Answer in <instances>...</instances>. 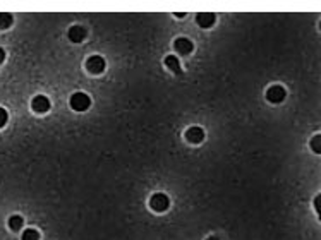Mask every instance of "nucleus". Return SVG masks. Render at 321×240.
Listing matches in <instances>:
<instances>
[{
    "instance_id": "nucleus-1",
    "label": "nucleus",
    "mask_w": 321,
    "mask_h": 240,
    "mask_svg": "<svg viewBox=\"0 0 321 240\" xmlns=\"http://www.w3.org/2000/svg\"><path fill=\"white\" fill-rule=\"evenodd\" d=\"M168 206H170V199H168L167 194H163V192H156L155 196H151L150 208L155 211V213H163V211L168 210Z\"/></svg>"
},
{
    "instance_id": "nucleus-2",
    "label": "nucleus",
    "mask_w": 321,
    "mask_h": 240,
    "mask_svg": "<svg viewBox=\"0 0 321 240\" xmlns=\"http://www.w3.org/2000/svg\"><path fill=\"white\" fill-rule=\"evenodd\" d=\"M90 106H91V98L86 93L78 91V93H74L71 96V108H72V110L84 112V110H88Z\"/></svg>"
},
{
    "instance_id": "nucleus-3",
    "label": "nucleus",
    "mask_w": 321,
    "mask_h": 240,
    "mask_svg": "<svg viewBox=\"0 0 321 240\" xmlns=\"http://www.w3.org/2000/svg\"><path fill=\"white\" fill-rule=\"evenodd\" d=\"M105 58L100 57V55H91L90 58L86 60V69L91 74H102L105 70Z\"/></svg>"
},
{
    "instance_id": "nucleus-4",
    "label": "nucleus",
    "mask_w": 321,
    "mask_h": 240,
    "mask_svg": "<svg viewBox=\"0 0 321 240\" xmlns=\"http://www.w3.org/2000/svg\"><path fill=\"white\" fill-rule=\"evenodd\" d=\"M287 96V91L283 86H278V84H275V86H271L270 90L266 91V100L270 103H282L283 100H285Z\"/></svg>"
},
{
    "instance_id": "nucleus-5",
    "label": "nucleus",
    "mask_w": 321,
    "mask_h": 240,
    "mask_svg": "<svg viewBox=\"0 0 321 240\" xmlns=\"http://www.w3.org/2000/svg\"><path fill=\"white\" fill-rule=\"evenodd\" d=\"M31 108L36 114H45V112L50 110V100L45 94H36L33 102H31Z\"/></svg>"
},
{
    "instance_id": "nucleus-6",
    "label": "nucleus",
    "mask_w": 321,
    "mask_h": 240,
    "mask_svg": "<svg viewBox=\"0 0 321 240\" xmlns=\"http://www.w3.org/2000/svg\"><path fill=\"white\" fill-rule=\"evenodd\" d=\"M174 46H175V50H177V54H180V55H189L192 52V48H194V45H192V42L189 38H177L174 42Z\"/></svg>"
},
{
    "instance_id": "nucleus-7",
    "label": "nucleus",
    "mask_w": 321,
    "mask_h": 240,
    "mask_svg": "<svg viewBox=\"0 0 321 240\" xmlns=\"http://www.w3.org/2000/svg\"><path fill=\"white\" fill-rule=\"evenodd\" d=\"M186 139L192 144H199L204 141V130L201 127H189L186 130Z\"/></svg>"
},
{
    "instance_id": "nucleus-8",
    "label": "nucleus",
    "mask_w": 321,
    "mask_h": 240,
    "mask_svg": "<svg viewBox=\"0 0 321 240\" xmlns=\"http://www.w3.org/2000/svg\"><path fill=\"white\" fill-rule=\"evenodd\" d=\"M67 36H69L72 43H81L84 42V38H86V30H84L83 26H72Z\"/></svg>"
},
{
    "instance_id": "nucleus-9",
    "label": "nucleus",
    "mask_w": 321,
    "mask_h": 240,
    "mask_svg": "<svg viewBox=\"0 0 321 240\" xmlns=\"http://www.w3.org/2000/svg\"><path fill=\"white\" fill-rule=\"evenodd\" d=\"M196 21H198V24L201 28H210L215 24L216 18H215V14H211V12H199V14L196 16Z\"/></svg>"
},
{
    "instance_id": "nucleus-10",
    "label": "nucleus",
    "mask_w": 321,
    "mask_h": 240,
    "mask_svg": "<svg viewBox=\"0 0 321 240\" xmlns=\"http://www.w3.org/2000/svg\"><path fill=\"white\" fill-rule=\"evenodd\" d=\"M165 66L172 72H175V74H180V72H182V69H180V62L175 55H168V57H165Z\"/></svg>"
},
{
    "instance_id": "nucleus-11",
    "label": "nucleus",
    "mask_w": 321,
    "mask_h": 240,
    "mask_svg": "<svg viewBox=\"0 0 321 240\" xmlns=\"http://www.w3.org/2000/svg\"><path fill=\"white\" fill-rule=\"evenodd\" d=\"M23 226H24V220H23V216L14 214V216H11V218H9V228H11L12 232H19Z\"/></svg>"
},
{
    "instance_id": "nucleus-12",
    "label": "nucleus",
    "mask_w": 321,
    "mask_h": 240,
    "mask_svg": "<svg viewBox=\"0 0 321 240\" xmlns=\"http://www.w3.org/2000/svg\"><path fill=\"white\" fill-rule=\"evenodd\" d=\"M21 240H40V232L35 228H26L21 235Z\"/></svg>"
},
{
    "instance_id": "nucleus-13",
    "label": "nucleus",
    "mask_w": 321,
    "mask_h": 240,
    "mask_svg": "<svg viewBox=\"0 0 321 240\" xmlns=\"http://www.w3.org/2000/svg\"><path fill=\"white\" fill-rule=\"evenodd\" d=\"M12 24V16L7 12H0V30H7Z\"/></svg>"
},
{
    "instance_id": "nucleus-14",
    "label": "nucleus",
    "mask_w": 321,
    "mask_h": 240,
    "mask_svg": "<svg viewBox=\"0 0 321 240\" xmlns=\"http://www.w3.org/2000/svg\"><path fill=\"white\" fill-rule=\"evenodd\" d=\"M319 141H321V136H314V138H312V141H311V148H312V151H314V153H319V151H321Z\"/></svg>"
},
{
    "instance_id": "nucleus-15",
    "label": "nucleus",
    "mask_w": 321,
    "mask_h": 240,
    "mask_svg": "<svg viewBox=\"0 0 321 240\" xmlns=\"http://www.w3.org/2000/svg\"><path fill=\"white\" fill-rule=\"evenodd\" d=\"M7 118H9V114H7L6 108L0 106V127H4L7 124Z\"/></svg>"
},
{
    "instance_id": "nucleus-16",
    "label": "nucleus",
    "mask_w": 321,
    "mask_h": 240,
    "mask_svg": "<svg viewBox=\"0 0 321 240\" xmlns=\"http://www.w3.org/2000/svg\"><path fill=\"white\" fill-rule=\"evenodd\" d=\"M4 58H6V52H4V48L0 46V64L4 62Z\"/></svg>"
},
{
    "instance_id": "nucleus-17",
    "label": "nucleus",
    "mask_w": 321,
    "mask_h": 240,
    "mask_svg": "<svg viewBox=\"0 0 321 240\" xmlns=\"http://www.w3.org/2000/svg\"><path fill=\"white\" fill-rule=\"evenodd\" d=\"M314 208H316V211L319 213V196L316 198V201H314Z\"/></svg>"
},
{
    "instance_id": "nucleus-18",
    "label": "nucleus",
    "mask_w": 321,
    "mask_h": 240,
    "mask_svg": "<svg viewBox=\"0 0 321 240\" xmlns=\"http://www.w3.org/2000/svg\"><path fill=\"white\" fill-rule=\"evenodd\" d=\"M206 240H220V238L218 237H208Z\"/></svg>"
}]
</instances>
